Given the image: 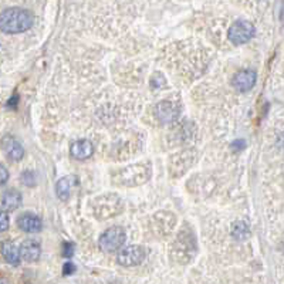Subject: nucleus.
<instances>
[{"instance_id": "1", "label": "nucleus", "mask_w": 284, "mask_h": 284, "mask_svg": "<svg viewBox=\"0 0 284 284\" xmlns=\"http://www.w3.org/2000/svg\"><path fill=\"white\" fill-rule=\"evenodd\" d=\"M151 164H132L114 171L111 173V180L117 186L135 187L147 183L151 179Z\"/></svg>"}, {"instance_id": "2", "label": "nucleus", "mask_w": 284, "mask_h": 284, "mask_svg": "<svg viewBox=\"0 0 284 284\" xmlns=\"http://www.w3.org/2000/svg\"><path fill=\"white\" fill-rule=\"evenodd\" d=\"M34 17L29 10L20 8L6 9L0 13V30L8 34H17L31 29Z\"/></svg>"}, {"instance_id": "3", "label": "nucleus", "mask_w": 284, "mask_h": 284, "mask_svg": "<svg viewBox=\"0 0 284 284\" xmlns=\"http://www.w3.org/2000/svg\"><path fill=\"white\" fill-rule=\"evenodd\" d=\"M196 234L192 230L191 226H185L183 229H180L178 233L176 239L173 242L172 253L173 257L180 263H187L194 259L196 254Z\"/></svg>"}, {"instance_id": "4", "label": "nucleus", "mask_w": 284, "mask_h": 284, "mask_svg": "<svg viewBox=\"0 0 284 284\" xmlns=\"http://www.w3.org/2000/svg\"><path fill=\"white\" fill-rule=\"evenodd\" d=\"M91 209L97 219L107 220L120 215L124 210V201L115 194L101 195L91 202Z\"/></svg>"}, {"instance_id": "5", "label": "nucleus", "mask_w": 284, "mask_h": 284, "mask_svg": "<svg viewBox=\"0 0 284 284\" xmlns=\"http://www.w3.org/2000/svg\"><path fill=\"white\" fill-rule=\"evenodd\" d=\"M127 240V232L120 227V226H114L107 229L98 240V246L101 250L112 253V252H118L121 247L124 246Z\"/></svg>"}, {"instance_id": "6", "label": "nucleus", "mask_w": 284, "mask_h": 284, "mask_svg": "<svg viewBox=\"0 0 284 284\" xmlns=\"http://www.w3.org/2000/svg\"><path fill=\"white\" fill-rule=\"evenodd\" d=\"M256 29L250 22L247 20H238L229 27V40L233 44H245L250 38H253Z\"/></svg>"}, {"instance_id": "7", "label": "nucleus", "mask_w": 284, "mask_h": 284, "mask_svg": "<svg viewBox=\"0 0 284 284\" xmlns=\"http://www.w3.org/2000/svg\"><path fill=\"white\" fill-rule=\"evenodd\" d=\"M145 259V249L142 246L131 245V246L122 247L117 254V262L124 267H134L141 264Z\"/></svg>"}, {"instance_id": "8", "label": "nucleus", "mask_w": 284, "mask_h": 284, "mask_svg": "<svg viewBox=\"0 0 284 284\" xmlns=\"http://www.w3.org/2000/svg\"><path fill=\"white\" fill-rule=\"evenodd\" d=\"M180 114V105L171 100H164L155 107V115L161 122L164 124H171Z\"/></svg>"}, {"instance_id": "9", "label": "nucleus", "mask_w": 284, "mask_h": 284, "mask_svg": "<svg viewBox=\"0 0 284 284\" xmlns=\"http://www.w3.org/2000/svg\"><path fill=\"white\" fill-rule=\"evenodd\" d=\"M256 81H257L256 71L252 68H245V70H240L233 75L232 85L234 90L240 91V92H246V91L253 88Z\"/></svg>"}, {"instance_id": "10", "label": "nucleus", "mask_w": 284, "mask_h": 284, "mask_svg": "<svg viewBox=\"0 0 284 284\" xmlns=\"http://www.w3.org/2000/svg\"><path fill=\"white\" fill-rule=\"evenodd\" d=\"M175 222H176V219L173 216V213L161 212V213H157L152 219V229L158 236H166L171 233L172 227L175 226Z\"/></svg>"}, {"instance_id": "11", "label": "nucleus", "mask_w": 284, "mask_h": 284, "mask_svg": "<svg viewBox=\"0 0 284 284\" xmlns=\"http://www.w3.org/2000/svg\"><path fill=\"white\" fill-rule=\"evenodd\" d=\"M2 150L5 152V155L10 159V161H22V158L24 157V148L22 147V144L16 139L15 136L12 135H5L2 138Z\"/></svg>"}, {"instance_id": "12", "label": "nucleus", "mask_w": 284, "mask_h": 284, "mask_svg": "<svg viewBox=\"0 0 284 284\" xmlns=\"http://www.w3.org/2000/svg\"><path fill=\"white\" fill-rule=\"evenodd\" d=\"M78 185V178L75 175H67L63 176L61 179L57 180L56 183V195L61 201H68L71 198V195L74 192V189Z\"/></svg>"}, {"instance_id": "13", "label": "nucleus", "mask_w": 284, "mask_h": 284, "mask_svg": "<svg viewBox=\"0 0 284 284\" xmlns=\"http://www.w3.org/2000/svg\"><path fill=\"white\" fill-rule=\"evenodd\" d=\"M16 223H17L20 230L26 233H38L43 229L41 219L37 215L30 213V212H26V213L20 215V216L17 217Z\"/></svg>"}, {"instance_id": "14", "label": "nucleus", "mask_w": 284, "mask_h": 284, "mask_svg": "<svg viewBox=\"0 0 284 284\" xmlns=\"http://www.w3.org/2000/svg\"><path fill=\"white\" fill-rule=\"evenodd\" d=\"M195 159H196V158H195L194 151H183V152L176 154V155L171 159V172L178 171L176 175L186 172L187 168L195 162Z\"/></svg>"}, {"instance_id": "15", "label": "nucleus", "mask_w": 284, "mask_h": 284, "mask_svg": "<svg viewBox=\"0 0 284 284\" xmlns=\"http://www.w3.org/2000/svg\"><path fill=\"white\" fill-rule=\"evenodd\" d=\"M92 154H94V145L88 139H78V141L73 142L70 147V155L78 161L88 159L92 157Z\"/></svg>"}, {"instance_id": "16", "label": "nucleus", "mask_w": 284, "mask_h": 284, "mask_svg": "<svg viewBox=\"0 0 284 284\" xmlns=\"http://www.w3.org/2000/svg\"><path fill=\"white\" fill-rule=\"evenodd\" d=\"M20 253V259L26 260V262H36L40 259L41 254V246L40 243L36 240H24L22 243V246L19 249Z\"/></svg>"}, {"instance_id": "17", "label": "nucleus", "mask_w": 284, "mask_h": 284, "mask_svg": "<svg viewBox=\"0 0 284 284\" xmlns=\"http://www.w3.org/2000/svg\"><path fill=\"white\" fill-rule=\"evenodd\" d=\"M22 194L17 189H9L2 196V208L9 212L19 209L22 206Z\"/></svg>"}, {"instance_id": "18", "label": "nucleus", "mask_w": 284, "mask_h": 284, "mask_svg": "<svg viewBox=\"0 0 284 284\" xmlns=\"http://www.w3.org/2000/svg\"><path fill=\"white\" fill-rule=\"evenodd\" d=\"M0 252H2V256L5 257V260L12 264V266H19L20 263V253H19V249L16 247L15 243L12 242H3L2 246H0Z\"/></svg>"}, {"instance_id": "19", "label": "nucleus", "mask_w": 284, "mask_h": 284, "mask_svg": "<svg viewBox=\"0 0 284 284\" xmlns=\"http://www.w3.org/2000/svg\"><path fill=\"white\" fill-rule=\"evenodd\" d=\"M232 234L236 239H246L250 234V227L245 222H236V223H233Z\"/></svg>"}, {"instance_id": "20", "label": "nucleus", "mask_w": 284, "mask_h": 284, "mask_svg": "<svg viewBox=\"0 0 284 284\" xmlns=\"http://www.w3.org/2000/svg\"><path fill=\"white\" fill-rule=\"evenodd\" d=\"M20 180H22L23 185H26V186H34L36 185V176H34L33 171H24L20 175Z\"/></svg>"}, {"instance_id": "21", "label": "nucleus", "mask_w": 284, "mask_h": 284, "mask_svg": "<svg viewBox=\"0 0 284 284\" xmlns=\"http://www.w3.org/2000/svg\"><path fill=\"white\" fill-rule=\"evenodd\" d=\"M150 84L152 88H159V87H164L166 85V80H165L164 74L161 73H155L152 75V78L150 80Z\"/></svg>"}, {"instance_id": "22", "label": "nucleus", "mask_w": 284, "mask_h": 284, "mask_svg": "<svg viewBox=\"0 0 284 284\" xmlns=\"http://www.w3.org/2000/svg\"><path fill=\"white\" fill-rule=\"evenodd\" d=\"M9 224H10L9 215L5 210H0V233L6 232L9 229Z\"/></svg>"}, {"instance_id": "23", "label": "nucleus", "mask_w": 284, "mask_h": 284, "mask_svg": "<svg viewBox=\"0 0 284 284\" xmlns=\"http://www.w3.org/2000/svg\"><path fill=\"white\" fill-rule=\"evenodd\" d=\"M73 254H74V243H70V242L64 243L63 245V256L66 259H71Z\"/></svg>"}, {"instance_id": "24", "label": "nucleus", "mask_w": 284, "mask_h": 284, "mask_svg": "<svg viewBox=\"0 0 284 284\" xmlns=\"http://www.w3.org/2000/svg\"><path fill=\"white\" fill-rule=\"evenodd\" d=\"M9 180V171L5 165L0 164V186H3Z\"/></svg>"}, {"instance_id": "25", "label": "nucleus", "mask_w": 284, "mask_h": 284, "mask_svg": "<svg viewBox=\"0 0 284 284\" xmlns=\"http://www.w3.org/2000/svg\"><path fill=\"white\" fill-rule=\"evenodd\" d=\"M74 271H75L74 263L71 262L64 263V266H63V274H64V276H70V274H73Z\"/></svg>"}, {"instance_id": "26", "label": "nucleus", "mask_w": 284, "mask_h": 284, "mask_svg": "<svg viewBox=\"0 0 284 284\" xmlns=\"http://www.w3.org/2000/svg\"><path fill=\"white\" fill-rule=\"evenodd\" d=\"M13 104H17V96H15V97L10 98V101H9V105H13Z\"/></svg>"}, {"instance_id": "27", "label": "nucleus", "mask_w": 284, "mask_h": 284, "mask_svg": "<svg viewBox=\"0 0 284 284\" xmlns=\"http://www.w3.org/2000/svg\"><path fill=\"white\" fill-rule=\"evenodd\" d=\"M0 284H9L6 278H0Z\"/></svg>"}]
</instances>
